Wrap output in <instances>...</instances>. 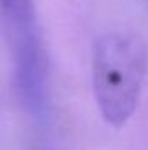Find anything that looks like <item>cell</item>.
Here are the masks:
<instances>
[{"instance_id":"obj_1","label":"cell","mask_w":148,"mask_h":150,"mask_svg":"<svg viewBox=\"0 0 148 150\" xmlns=\"http://www.w3.org/2000/svg\"><path fill=\"white\" fill-rule=\"evenodd\" d=\"M148 67L147 45L131 32H111L94 45L92 91L103 119L122 127L136 110Z\"/></svg>"},{"instance_id":"obj_2","label":"cell","mask_w":148,"mask_h":150,"mask_svg":"<svg viewBox=\"0 0 148 150\" xmlns=\"http://www.w3.org/2000/svg\"><path fill=\"white\" fill-rule=\"evenodd\" d=\"M12 52L19 103L35 120H45L51 107L49 59L32 0H14L0 9Z\"/></svg>"},{"instance_id":"obj_3","label":"cell","mask_w":148,"mask_h":150,"mask_svg":"<svg viewBox=\"0 0 148 150\" xmlns=\"http://www.w3.org/2000/svg\"><path fill=\"white\" fill-rule=\"evenodd\" d=\"M11 2H14V0H0V9H4V7H7Z\"/></svg>"}]
</instances>
